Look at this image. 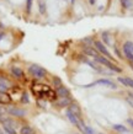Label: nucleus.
I'll list each match as a JSON object with an SVG mask.
<instances>
[{"mask_svg":"<svg viewBox=\"0 0 133 134\" xmlns=\"http://www.w3.org/2000/svg\"><path fill=\"white\" fill-rule=\"evenodd\" d=\"M123 52L128 62H133V42H126L123 44Z\"/></svg>","mask_w":133,"mask_h":134,"instance_id":"obj_4","label":"nucleus"},{"mask_svg":"<svg viewBox=\"0 0 133 134\" xmlns=\"http://www.w3.org/2000/svg\"><path fill=\"white\" fill-rule=\"evenodd\" d=\"M75 134H78V133H75Z\"/></svg>","mask_w":133,"mask_h":134,"instance_id":"obj_30","label":"nucleus"},{"mask_svg":"<svg viewBox=\"0 0 133 134\" xmlns=\"http://www.w3.org/2000/svg\"><path fill=\"white\" fill-rule=\"evenodd\" d=\"M10 102H11L10 95L8 92H5V91H0V103L1 105H8Z\"/></svg>","mask_w":133,"mask_h":134,"instance_id":"obj_8","label":"nucleus"},{"mask_svg":"<svg viewBox=\"0 0 133 134\" xmlns=\"http://www.w3.org/2000/svg\"><path fill=\"white\" fill-rule=\"evenodd\" d=\"M20 134H35V130H33L30 126H25L21 128Z\"/></svg>","mask_w":133,"mask_h":134,"instance_id":"obj_16","label":"nucleus"},{"mask_svg":"<svg viewBox=\"0 0 133 134\" xmlns=\"http://www.w3.org/2000/svg\"><path fill=\"white\" fill-rule=\"evenodd\" d=\"M53 84H54V86L56 87H59V86H62V81L59 77H53Z\"/></svg>","mask_w":133,"mask_h":134,"instance_id":"obj_21","label":"nucleus"},{"mask_svg":"<svg viewBox=\"0 0 133 134\" xmlns=\"http://www.w3.org/2000/svg\"><path fill=\"white\" fill-rule=\"evenodd\" d=\"M95 60H96L97 63H100V64L105 65L106 68H109V69H111L112 71H116V73H121V68H118L117 65H115V64L112 63V62L110 60V59H107L106 57L99 55V57L95 58Z\"/></svg>","mask_w":133,"mask_h":134,"instance_id":"obj_2","label":"nucleus"},{"mask_svg":"<svg viewBox=\"0 0 133 134\" xmlns=\"http://www.w3.org/2000/svg\"><path fill=\"white\" fill-rule=\"evenodd\" d=\"M3 128H4L5 133L6 134H16V129L12 128L11 126H8V124H3Z\"/></svg>","mask_w":133,"mask_h":134,"instance_id":"obj_17","label":"nucleus"},{"mask_svg":"<svg viewBox=\"0 0 133 134\" xmlns=\"http://www.w3.org/2000/svg\"><path fill=\"white\" fill-rule=\"evenodd\" d=\"M67 117H68V119L74 124V126L79 127V124H80V122H81V118L77 117L75 114L73 113V112H70L69 110H67Z\"/></svg>","mask_w":133,"mask_h":134,"instance_id":"obj_7","label":"nucleus"},{"mask_svg":"<svg viewBox=\"0 0 133 134\" xmlns=\"http://www.w3.org/2000/svg\"><path fill=\"white\" fill-rule=\"evenodd\" d=\"M10 86H11V84H10L9 80H6V79L0 76V91H5V90L9 89Z\"/></svg>","mask_w":133,"mask_h":134,"instance_id":"obj_12","label":"nucleus"},{"mask_svg":"<svg viewBox=\"0 0 133 134\" xmlns=\"http://www.w3.org/2000/svg\"><path fill=\"white\" fill-rule=\"evenodd\" d=\"M113 129H116L120 133H127L128 132V129L125 126H122V124H113Z\"/></svg>","mask_w":133,"mask_h":134,"instance_id":"obj_18","label":"nucleus"},{"mask_svg":"<svg viewBox=\"0 0 133 134\" xmlns=\"http://www.w3.org/2000/svg\"><path fill=\"white\" fill-rule=\"evenodd\" d=\"M99 134H104V133H99Z\"/></svg>","mask_w":133,"mask_h":134,"instance_id":"obj_29","label":"nucleus"},{"mask_svg":"<svg viewBox=\"0 0 133 134\" xmlns=\"http://www.w3.org/2000/svg\"><path fill=\"white\" fill-rule=\"evenodd\" d=\"M95 85H101V86H106V87H111V89H117V86L113 84L111 80L109 79H99L95 82L90 84V85H86V87H90V86H95Z\"/></svg>","mask_w":133,"mask_h":134,"instance_id":"obj_3","label":"nucleus"},{"mask_svg":"<svg viewBox=\"0 0 133 134\" xmlns=\"http://www.w3.org/2000/svg\"><path fill=\"white\" fill-rule=\"evenodd\" d=\"M28 71H30V74H31L33 77H37V79H42V77H44L47 75V70L37 64L31 65V66L28 68Z\"/></svg>","mask_w":133,"mask_h":134,"instance_id":"obj_1","label":"nucleus"},{"mask_svg":"<svg viewBox=\"0 0 133 134\" xmlns=\"http://www.w3.org/2000/svg\"><path fill=\"white\" fill-rule=\"evenodd\" d=\"M118 81L121 82L122 85L133 89V79H131V77H118Z\"/></svg>","mask_w":133,"mask_h":134,"instance_id":"obj_11","label":"nucleus"},{"mask_svg":"<svg viewBox=\"0 0 133 134\" xmlns=\"http://www.w3.org/2000/svg\"><path fill=\"white\" fill-rule=\"evenodd\" d=\"M22 102H28V97H27V93H24V96H22Z\"/></svg>","mask_w":133,"mask_h":134,"instance_id":"obj_24","label":"nucleus"},{"mask_svg":"<svg viewBox=\"0 0 133 134\" xmlns=\"http://www.w3.org/2000/svg\"><path fill=\"white\" fill-rule=\"evenodd\" d=\"M102 40L106 42V44H111V37H110V35L109 33H106V32H104L102 33Z\"/></svg>","mask_w":133,"mask_h":134,"instance_id":"obj_20","label":"nucleus"},{"mask_svg":"<svg viewBox=\"0 0 133 134\" xmlns=\"http://www.w3.org/2000/svg\"><path fill=\"white\" fill-rule=\"evenodd\" d=\"M6 112L11 116H15V117H24L26 114V111L22 110V108H19V107H8L6 108Z\"/></svg>","mask_w":133,"mask_h":134,"instance_id":"obj_6","label":"nucleus"},{"mask_svg":"<svg viewBox=\"0 0 133 134\" xmlns=\"http://www.w3.org/2000/svg\"><path fill=\"white\" fill-rule=\"evenodd\" d=\"M95 47H96V49L99 51V52L101 53V54H104V57H106L107 59H112V55H111V53L107 51V48H106V46L102 43V42L100 41H96L95 43Z\"/></svg>","mask_w":133,"mask_h":134,"instance_id":"obj_5","label":"nucleus"},{"mask_svg":"<svg viewBox=\"0 0 133 134\" xmlns=\"http://www.w3.org/2000/svg\"><path fill=\"white\" fill-rule=\"evenodd\" d=\"M11 73L14 76L16 77H21L22 75H24V71L21 70V68H19V66H12L11 68Z\"/></svg>","mask_w":133,"mask_h":134,"instance_id":"obj_13","label":"nucleus"},{"mask_svg":"<svg viewBox=\"0 0 133 134\" xmlns=\"http://www.w3.org/2000/svg\"><path fill=\"white\" fill-rule=\"evenodd\" d=\"M129 65H131V68L133 69V62H129Z\"/></svg>","mask_w":133,"mask_h":134,"instance_id":"obj_26","label":"nucleus"},{"mask_svg":"<svg viewBox=\"0 0 133 134\" xmlns=\"http://www.w3.org/2000/svg\"><path fill=\"white\" fill-rule=\"evenodd\" d=\"M57 95L59 96V97H69V91L68 89L65 87V86H59V87H57Z\"/></svg>","mask_w":133,"mask_h":134,"instance_id":"obj_9","label":"nucleus"},{"mask_svg":"<svg viewBox=\"0 0 133 134\" xmlns=\"http://www.w3.org/2000/svg\"><path fill=\"white\" fill-rule=\"evenodd\" d=\"M127 123L133 128V118H128V119H127Z\"/></svg>","mask_w":133,"mask_h":134,"instance_id":"obj_25","label":"nucleus"},{"mask_svg":"<svg viewBox=\"0 0 133 134\" xmlns=\"http://www.w3.org/2000/svg\"><path fill=\"white\" fill-rule=\"evenodd\" d=\"M68 110L70 111V112H73V113L75 114L77 117L81 118V111H80V108H79V106H78V105H75V103H70Z\"/></svg>","mask_w":133,"mask_h":134,"instance_id":"obj_10","label":"nucleus"},{"mask_svg":"<svg viewBox=\"0 0 133 134\" xmlns=\"http://www.w3.org/2000/svg\"><path fill=\"white\" fill-rule=\"evenodd\" d=\"M0 134H4V132H3V130L0 129Z\"/></svg>","mask_w":133,"mask_h":134,"instance_id":"obj_27","label":"nucleus"},{"mask_svg":"<svg viewBox=\"0 0 133 134\" xmlns=\"http://www.w3.org/2000/svg\"><path fill=\"white\" fill-rule=\"evenodd\" d=\"M3 124H8V126H11L12 128H15V129H16V127H17V123L15 122V121H12L11 118H5V121L3 122Z\"/></svg>","mask_w":133,"mask_h":134,"instance_id":"obj_19","label":"nucleus"},{"mask_svg":"<svg viewBox=\"0 0 133 134\" xmlns=\"http://www.w3.org/2000/svg\"><path fill=\"white\" fill-rule=\"evenodd\" d=\"M32 1L33 0H27V11H31V8H32Z\"/></svg>","mask_w":133,"mask_h":134,"instance_id":"obj_23","label":"nucleus"},{"mask_svg":"<svg viewBox=\"0 0 133 134\" xmlns=\"http://www.w3.org/2000/svg\"><path fill=\"white\" fill-rule=\"evenodd\" d=\"M85 53H86L88 55H90V57H93L94 59L100 55V54H99V52H96V51H95V49H93V48H89V47H86V48H85Z\"/></svg>","mask_w":133,"mask_h":134,"instance_id":"obj_14","label":"nucleus"},{"mask_svg":"<svg viewBox=\"0 0 133 134\" xmlns=\"http://www.w3.org/2000/svg\"><path fill=\"white\" fill-rule=\"evenodd\" d=\"M1 37H3V36H1V35H0V40H1Z\"/></svg>","mask_w":133,"mask_h":134,"instance_id":"obj_28","label":"nucleus"},{"mask_svg":"<svg viewBox=\"0 0 133 134\" xmlns=\"http://www.w3.org/2000/svg\"><path fill=\"white\" fill-rule=\"evenodd\" d=\"M57 105L59 107H65V106L70 105V100H69V97H61V100L57 102Z\"/></svg>","mask_w":133,"mask_h":134,"instance_id":"obj_15","label":"nucleus"},{"mask_svg":"<svg viewBox=\"0 0 133 134\" xmlns=\"http://www.w3.org/2000/svg\"><path fill=\"white\" fill-rule=\"evenodd\" d=\"M40 12L41 14H44V12H46V4H44L43 1L40 4Z\"/></svg>","mask_w":133,"mask_h":134,"instance_id":"obj_22","label":"nucleus"}]
</instances>
